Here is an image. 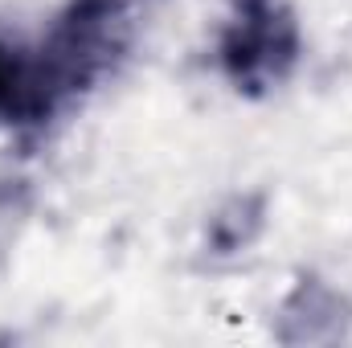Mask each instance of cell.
I'll return each mask as SVG.
<instances>
[{
  "label": "cell",
  "instance_id": "6da1fadb",
  "mask_svg": "<svg viewBox=\"0 0 352 348\" xmlns=\"http://www.w3.org/2000/svg\"><path fill=\"white\" fill-rule=\"evenodd\" d=\"M135 45V0H62L33 50L50 119H66L102 90Z\"/></svg>",
  "mask_w": 352,
  "mask_h": 348
},
{
  "label": "cell",
  "instance_id": "7a4b0ae2",
  "mask_svg": "<svg viewBox=\"0 0 352 348\" xmlns=\"http://www.w3.org/2000/svg\"><path fill=\"white\" fill-rule=\"evenodd\" d=\"M307 54L295 0H226L213 33V66L230 94L266 102L291 87Z\"/></svg>",
  "mask_w": 352,
  "mask_h": 348
},
{
  "label": "cell",
  "instance_id": "3957f363",
  "mask_svg": "<svg viewBox=\"0 0 352 348\" xmlns=\"http://www.w3.org/2000/svg\"><path fill=\"white\" fill-rule=\"evenodd\" d=\"M274 340L283 345H336L352 332V299L324 274L303 270L274 303Z\"/></svg>",
  "mask_w": 352,
  "mask_h": 348
},
{
  "label": "cell",
  "instance_id": "277c9868",
  "mask_svg": "<svg viewBox=\"0 0 352 348\" xmlns=\"http://www.w3.org/2000/svg\"><path fill=\"white\" fill-rule=\"evenodd\" d=\"M266 226H270V201L263 188H234L205 213L197 250L213 266H230L263 242Z\"/></svg>",
  "mask_w": 352,
  "mask_h": 348
},
{
  "label": "cell",
  "instance_id": "5b68a950",
  "mask_svg": "<svg viewBox=\"0 0 352 348\" xmlns=\"http://www.w3.org/2000/svg\"><path fill=\"white\" fill-rule=\"evenodd\" d=\"M50 127H54V119L45 111L41 87H37L33 50L0 37V131L41 135Z\"/></svg>",
  "mask_w": 352,
  "mask_h": 348
},
{
  "label": "cell",
  "instance_id": "8992f818",
  "mask_svg": "<svg viewBox=\"0 0 352 348\" xmlns=\"http://www.w3.org/2000/svg\"><path fill=\"white\" fill-rule=\"evenodd\" d=\"M135 4H156V0H135Z\"/></svg>",
  "mask_w": 352,
  "mask_h": 348
}]
</instances>
